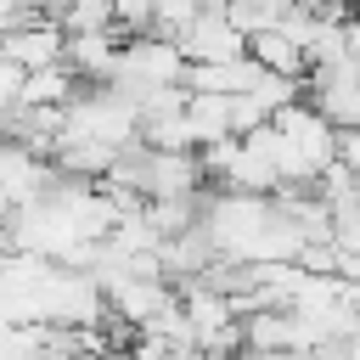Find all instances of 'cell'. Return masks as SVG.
I'll use <instances>...</instances> for the list:
<instances>
[{
  "instance_id": "obj_6",
  "label": "cell",
  "mask_w": 360,
  "mask_h": 360,
  "mask_svg": "<svg viewBox=\"0 0 360 360\" xmlns=\"http://www.w3.org/2000/svg\"><path fill=\"white\" fill-rule=\"evenodd\" d=\"M248 51L259 56V68H270V73H287V79H304L309 73V56H304V45L276 22V28H259L253 39H248Z\"/></svg>"
},
{
  "instance_id": "obj_12",
  "label": "cell",
  "mask_w": 360,
  "mask_h": 360,
  "mask_svg": "<svg viewBox=\"0 0 360 360\" xmlns=\"http://www.w3.org/2000/svg\"><path fill=\"white\" fill-rule=\"evenodd\" d=\"M338 163H349V169H354V174H360V124H354V129H343V135H338Z\"/></svg>"
},
{
  "instance_id": "obj_11",
  "label": "cell",
  "mask_w": 360,
  "mask_h": 360,
  "mask_svg": "<svg viewBox=\"0 0 360 360\" xmlns=\"http://www.w3.org/2000/svg\"><path fill=\"white\" fill-rule=\"evenodd\" d=\"M22 79H28V68L11 62V56H0V124H6V112L22 101Z\"/></svg>"
},
{
  "instance_id": "obj_8",
  "label": "cell",
  "mask_w": 360,
  "mask_h": 360,
  "mask_svg": "<svg viewBox=\"0 0 360 360\" xmlns=\"http://www.w3.org/2000/svg\"><path fill=\"white\" fill-rule=\"evenodd\" d=\"M79 73L68 68V62H51V68H34L28 79H22V107H68L73 96H79Z\"/></svg>"
},
{
  "instance_id": "obj_7",
  "label": "cell",
  "mask_w": 360,
  "mask_h": 360,
  "mask_svg": "<svg viewBox=\"0 0 360 360\" xmlns=\"http://www.w3.org/2000/svg\"><path fill=\"white\" fill-rule=\"evenodd\" d=\"M186 124H191L197 146L236 135V124H231V96H225V90H191V96H186Z\"/></svg>"
},
{
  "instance_id": "obj_5",
  "label": "cell",
  "mask_w": 360,
  "mask_h": 360,
  "mask_svg": "<svg viewBox=\"0 0 360 360\" xmlns=\"http://www.w3.org/2000/svg\"><path fill=\"white\" fill-rule=\"evenodd\" d=\"M118 51H124V34H118V28H96V34H68V56H62V62H68L84 84H101V79H112Z\"/></svg>"
},
{
  "instance_id": "obj_13",
  "label": "cell",
  "mask_w": 360,
  "mask_h": 360,
  "mask_svg": "<svg viewBox=\"0 0 360 360\" xmlns=\"http://www.w3.org/2000/svg\"><path fill=\"white\" fill-rule=\"evenodd\" d=\"M236 360H315V349H242Z\"/></svg>"
},
{
  "instance_id": "obj_4",
  "label": "cell",
  "mask_w": 360,
  "mask_h": 360,
  "mask_svg": "<svg viewBox=\"0 0 360 360\" xmlns=\"http://www.w3.org/2000/svg\"><path fill=\"white\" fill-rule=\"evenodd\" d=\"M304 96L338 124V129H354L360 124V62H326V68H309L304 73Z\"/></svg>"
},
{
  "instance_id": "obj_2",
  "label": "cell",
  "mask_w": 360,
  "mask_h": 360,
  "mask_svg": "<svg viewBox=\"0 0 360 360\" xmlns=\"http://www.w3.org/2000/svg\"><path fill=\"white\" fill-rule=\"evenodd\" d=\"M276 124H281V135H287V146L298 152V163L321 180L326 174V163H338V124L309 101V96H298V101H287L281 112H276Z\"/></svg>"
},
{
  "instance_id": "obj_10",
  "label": "cell",
  "mask_w": 360,
  "mask_h": 360,
  "mask_svg": "<svg viewBox=\"0 0 360 360\" xmlns=\"http://www.w3.org/2000/svg\"><path fill=\"white\" fill-rule=\"evenodd\" d=\"M62 28L68 34H96V28H118L112 17V0H62Z\"/></svg>"
},
{
  "instance_id": "obj_9",
  "label": "cell",
  "mask_w": 360,
  "mask_h": 360,
  "mask_svg": "<svg viewBox=\"0 0 360 360\" xmlns=\"http://www.w3.org/2000/svg\"><path fill=\"white\" fill-rule=\"evenodd\" d=\"M56 169L62 174H73V180H101L112 163H118V152L112 146H101V141H56Z\"/></svg>"
},
{
  "instance_id": "obj_1",
  "label": "cell",
  "mask_w": 360,
  "mask_h": 360,
  "mask_svg": "<svg viewBox=\"0 0 360 360\" xmlns=\"http://www.w3.org/2000/svg\"><path fill=\"white\" fill-rule=\"evenodd\" d=\"M186 68H191V62H186L180 39L146 28V34H129V39H124L118 68H112V79H101V84H118V90L135 101V96L152 90V84H186Z\"/></svg>"
},
{
  "instance_id": "obj_3",
  "label": "cell",
  "mask_w": 360,
  "mask_h": 360,
  "mask_svg": "<svg viewBox=\"0 0 360 360\" xmlns=\"http://www.w3.org/2000/svg\"><path fill=\"white\" fill-rule=\"evenodd\" d=\"M0 56L22 62L28 73H34V68L62 62V56H68V28H62V17H56V11H45V6H34L22 22H11V28L0 34Z\"/></svg>"
}]
</instances>
